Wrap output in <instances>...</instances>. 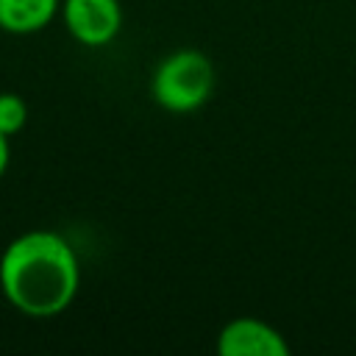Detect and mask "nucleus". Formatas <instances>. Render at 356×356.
Returning a JSON list of instances; mask_svg holds the SVG:
<instances>
[{
  "label": "nucleus",
  "instance_id": "obj_6",
  "mask_svg": "<svg viewBox=\"0 0 356 356\" xmlns=\"http://www.w3.org/2000/svg\"><path fill=\"white\" fill-rule=\"evenodd\" d=\"M28 122V106L19 95L14 92H0V134H6L8 139L14 134H19Z\"/></svg>",
  "mask_w": 356,
  "mask_h": 356
},
{
  "label": "nucleus",
  "instance_id": "obj_7",
  "mask_svg": "<svg viewBox=\"0 0 356 356\" xmlns=\"http://www.w3.org/2000/svg\"><path fill=\"white\" fill-rule=\"evenodd\" d=\"M8 161H11V145H8V136H6V134H0V178L6 175Z\"/></svg>",
  "mask_w": 356,
  "mask_h": 356
},
{
  "label": "nucleus",
  "instance_id": "obj_2",
  "mask_svg": "<svg viewBox=\"0 0 356 356\" xmlns=\"http://www.w3.org/2000/svg\"><path fill=\"white\" fill-rule=\"evenodd\" d=\"M217 83L214 64L206 53L184 47L167 53L150 75V97L170 114H192L211 97Z\"/></svg>",
  "mask_w": 356,
  "mask_h": 356
},
{
  "label": "nucleus",
  "instance_id": "obj_5",
  "mask_svg": "<svg viewBox=\"0 0 356 356\" xmlns=\"http://www.w3.org/2000/svg\"><path fill=\"white\" fill-rule=\"evenodd\" d=\"M58 11L61 0H0V31L28 36L44 31Z\"/></svg>",
  "mask_w": 356,
  "mask_h": 356
},
{
  "label": "nucleus",
  "instance_id": "obj_3",
  "mask_svg": "<svg viewBox=\"0 0 356 356\" xmlns=\"http://www.w3.org/2000/svg\"><path fill=\"white\" fill-rule=\"evenodd\" d=\"M61 22L83 47H106L122 28L120 0H61Z\"/></svg>",
  "mask_w": 356,
  "mask_h": 356
},
{
  "label": "nucleus",
  "instance_id": "obj_1",
  "mask_svg": "<svg viewBox=\"0 0 356 356\" xmlns=\"http://www.w3.org/2000/svg\"><path fill=\"white\" fill-rule=\"evenodd\" d=\"M81 289L75 248L56 231H25L0 256V292L25 317L50 320L67 312Z\"/></svg>",
  "mask_w": 356,
  "mask_h": 356
},
{
  "label": "nucleus",
  "instance_id": "obj_4",
  "mask_svg": "<svg viewBox=\"0 0 356 356\" xmlns=\"http://www.w3.org/2000/svg\"><path fill=\"white\" fill-rule=\"evenodd\" d=\"M217 353L222 356H286L284 334L259 317H234L217 334Z\"/></svg>",
  "mask_w": 356,
  "mask_h": 356
}]
</instances>
